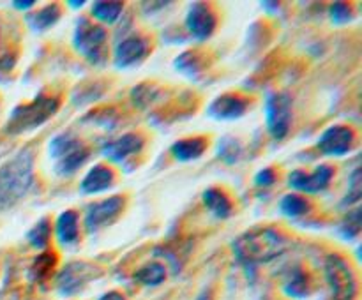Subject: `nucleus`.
Returning <instances> with one entry per match:
<instances>
[{"instance_id":"f257e3e1","label":"nucleus","mask_w":362,"mask_h":300,"mask_svg":"<svg viewBox=\"0 0 362 300\" xmlns=\"http://www.w3.org/2000/svg\"><path fill=\"white\" fill-rule=\"evenodd\" d=\"M290 240L274 228H258L244 233L233 242L237 260L246 267L269 263L288 251Z\"/></svg>"},{"instance_id":"f03ea898","label":"nucleus","mask_w":362,"mask_h":300,"mask_svg":"<svg viewBox=\"0 0 362 300\" xmlns=\"http://www.w3.org/2000/svg\"><path fill=\"white\" fill-rule=\"evenodd\" d=\"M34 184V152L23 148L0 166V212L9 210Z\"/></svg>"},{"instance_id":"7ed1b4c3","label":"nucleus","mask_w":362,"mask_h":300,"mask_svg":"<svg viewBox=\"0 0 362 300\" xmlns=\"http://www.w3.org/2000/svg\"><path fill=\"white\" fill-rule=\"evenodd\" d=\"M57 109H59V99L41 94L28 104H20L13 109L6 127H4V133L14 136V134L35 129V127L42 126L49 116L55 115Z\"/></svg>"},{"instance_id":"20e7f679","label":"nucleus","mask_w":362,"mask_h":300,"mask_svg":"<svg viewBox=\"0 0 362 300\" xmlns=\"http://www.w3.org/2000/svg\"><path fill=\"white\" fill-rule=\"evenodd\" d=\"M325 279L331 288V300H356V275L339 254H329L325 258Z\"/></svg>"},{"instance_id":"39448f33","label":"nucleus","mask_w":362,"mask_h":300,"mask_svg":"<svg viewBox=\"0 0 362 300\" xmlns=\"http://www.w3.org/2000/svg\"><path fill=\"white\" fill-rule=\"evenodd\" d=\"M73 44L78 53L90 60L92 64H99L103 60V48L106 44V30L99 25L90 23L88 20H80L74 30Z\"/></svg>"},{"instance_id":"423d86ee","label":"nucleus","mask_w":362,"mask_h":300,"mask_svg":"<svg viewBox=\"0 0 362 300\" xmlns=\"http://www.w3.org/2000/svg\"><path fill=\"white\" fill-rule=\"evenodd\" d=\"M267 129L274 140H283L292 126V99L288 94L276 92L267 97L265 104Z\"/></svg>"},{"instance_id":"0eeeda50","label":"nucleus","mask_w":362,"mask_h":300,"mask_svg":"<svg viewBox=\"0 0 362 300\" xmlns=\"http://www.w3.org/2000/svg\"><path fill=\"white\" fill-rule=\"evenodd\" d=\"M99 274L101 270L94 265L85 263V261H73V263L66 265L62 272L57 275V289L60 292V295H76Z\"/></svg>"},{"instance_id":"6e6552de","label":"nucleus","mask_w":362,"mask_h":300,"mask_svg":"<svg viewBox=\"0 0 362 300\" xmlns=\"http://www.w3.org/2000/svg\"><path fill=\"white\" fill-rule=\"evenodd\" d=\"M124 203H126V200L122 196H112L98 201V203H92L87 208V214H85V228H87V232L95 233L103 226L112 222L122 212Z\"/></svg>"},{"instance_id":"1a4fd4ad","label":"nucleus","mask_w":362,"mask_h":300,"mask_svg":"<svg viewBox=\"0 0 362 300\" xmlns=\"http://www.w3.org/2000/svg\"><path fill=\"white\" fill-rule=\"evenodd\" d=\"M332 175H334V169H332L331 166H325V164L318 166L313 173H306L303 172V169H296V172L290 175L288 184L292 189L315 194L324 191L325 187L331 184Z\"/></svg>"},{"instance_id":"9d476101","label":"nucleus","mask_w":362,"mask_h":300,"mask_svg":"<svg viewBox=\"0 0 362 300\" xmlns=\"http://www.w3.org/2000/svg\"><path fill=\"white\" fill-rule=\"evenodd\" d=\"M186 27L189 34L198 41H204L212 35L216 28V16L207 4L194 2L191 4L186 16Z\"/></svg>"},{"instance_id":"9b49d317","label":"nucleus","mask_w":362,"mask_h":300,"mask_svg":"<svg viewBox=\"0 0 362 300\" xmlns=\"http://www.w3.org/2000/svg\"><path fill=\"white\" fill-rule=\"evenodd\" d=\"M356 134L346 126H332L322 133L318 148L327 155H345L352 148Z\"/></svg>"},{"instance_id":"f8f14e48","label":"nucleus","mask_w":362,"mask_h":300,"mask_svg":"<svg viewBox=\"0 0 362 300\" xmlns=\"http://www.w3.org/2000/svg\"><path fill=\"white\" fill-rule=\"evenodd\" d=\"M247 106H250L247 99L240 97V95L226 94L211 102L207 115L216 120H235L246 113Z\"/></svg>"},{"instance_id":"ddd939ff","label":"nucleus","mask_w":362,"mask_h":300,"mask_svg":"<svg viewBox=\"0 0 362 300\" xmlns=\"http://www.w3.org/2000/svg\"><path fill=\"white\" fill-rule=\"evenodd\" d=\"M144 148V138L140 134H124V136L117 138V140L110 141L103 147V154L108 157L112 162H122L126 161L129 155L136 154Z\"/></svg>"},{"instance_id":"4468645a","label":"nucleus","mask_w":362,"mask_h":300,"mask_svg":"<svg viewBox=\"0 0 362 300\" xmlns=\"http://www.w3.org/2000/svg\"><path fill=\"white\" fill-rule=\"evenodd\" d=\"M148 53V42L144 37H133L124 39L122 42H119L115 49V64L117 67H129L134 64L141 62V60L147 56Z\"/></svg>"},{"instance_id":"2eb2a0df","label":"nucleus","mask_w":362,"mask_h":300,"mask_svg":"<svg viewBox=\"0 0 362 300\" xmlns=\"http://www.w3.org/2000/svg\"><path fill=\"white\" fill-rule=\"evenodd\" d=\"M113 180H115V175H113L112 169H110L108 166L98 164L85 175L83 180H81V193H101V191L108 189V187L112 186Z\"/></svg>"},{"instance_id":"dca6fc26","label":"nucleus","mask_w":362,"mask_h":300,"mask_svg":"<svg viewBox=\"0 0 362 300\" xmlns=\"http://www.w3.org/2000/svg\"><path fill=\"white\" fill-rule=\"evenodd\" d=\"M57 239L62 246H71L78 240V214L74 210H66L59 215L55 226Z\"/></svg>"},{"instance_id":"f3484780","label":"nucleus","mask_w":362,"mask_h":300,"mask_svg":"<svg viewBox=\"0 0 362 300\" xmlns=\"http://www.w3.org/2000/svg\"><path fill=\"white\" fill-rule=\"evenodd\" d=\"M205 148H207V141L204 138H187L172 145V155L177 161H193L204 154Z\"/></svg>"},{"instance_id":"a211bd4d","label":"nucleus","mask_w":362,"mask_h":300,"mask_svg":"<svg viewBox=\"0 0 362 300\" xmlns=\"http://www.w3.org/2000/svg\"><path fill=\"white\" fill-rule=\"evenodd\" d=\"M88 154H90V152H88V148L83 147V145H80V147L74 148V150H71L69 154H66L64 157H60L59 161H57L55 172L62 176L71 175V173L76 172V169L80 168L85 161H87Z\"/></svg>"},{"instance_id":"6ab92c4d","label":"nucleus","mask_w":362,"mask_h":300,"mask_svg":"<svg viewBox=\"0 0 362 300\" xmlns=\"http://www.w3.org/2000/svg\"><path fill=\"white\" fill-rule=\"evenodd\" d=\"M204 203L216 217L226 219L232 212V203H230L228 196L225 193H221L219 189H207L204 193Z\"/></svg>"},{"instance_id":"aec40b11","label":"nucleus","mask_w":362,"mask_h":300,"mask_svg":"<svg viewBox=\"0 0 362 300\" xmlns=\"http://www.w3.org/2000/svg\"><path fill=\"white\" fill-rule=\"evenodd\" d=\"M60 18V7L57 6V4H49V6L42 7L41 11H37L35 14H32V16L27 18L28 25H30L32 30L35 32H42L46 30V28L53 27V25L59 21Z\"/></svg>"},{"instance_id":"412c9836","label":"nucleus","mask_w":362,"mask_h":300,"mask_svg":"<svg viewBox=\"0 0 362 300\" xmlns=\"http://www.w3.org/2000/svg\"><path fill=\"white\" fill-rule=\"evenodd\" d=\"M124 4L122 2H106V0H99V2L92 4V14L95 20L103 21V23H115L119 16L122 14Z\"/></svg>"},{"instance_id":"4be33fe9","label":"nucleus","mask_w":362,"mask_h":300,"mask_svg":"<svg viewBox=\"0 0 362 300\" xmlns=\"http://www.w3.org/2000/svg\"><path fill=\"white\" fill-rule=\"evenodd\" d=\"M134 279L145 286H158L166 279V268L165 265L158 263V261H154V263H147L144 265L140 270H136Z\"/></svg>"},{"instance_id":"5701e85b","label":"nucleus","mask_w":362,"mask_h":300,"mask_svg":"<svg viewBox=\"0 0 362 300\" xmlns=\"http://www.w3.org/2000/svg\"><path fill=\"white\" fill-rule=\"evenodd\" d=\"M80 145H83V143H81L76 136H73V134H59V136L53 138L52 143H49V155L59 161L60 157H64L66 154H69L71 150L78 148Z\"/></svg>"},{"instance_id":"b1692460","label":"nucleus","mask_w":362,"mask_h":300,"mask_svg":"<svg viewBox=\"0 0 362 300\" xmlns=\"http://www.w3.org/2000/svg\"><path fill=\"white\" fill-rule=\"evenodd\" d=\"M281 212L288 217H300V215L308 214L310 212V201L306 198L299 196V194H286L285 198L279 203Z\"/></svg>"},{"instance_id":"393cba45","label":"nucleus","mask_w":362,"mask_h":300,"mask_svg":"<svg viewBox=\"0 0 362 300\" xmlns=\"http://www.w3.org/2000/svg\"><path fill=\"white\" fill-rule=\"evenodd\" d=\"M285 293L293 299H304L310 295V284H308V277L303 270H296L293 274H290L288 281L285 282Z\"/></svg>"},{"instance_id":"a878e982","label":"nucleus","mask_w":362,"mask_h":300,"mask_svg":"<svg viewBox=\"0 0 362 300\" xmlns=\"http://www.w3.org/2000/svg\"><path fill=\"white\" fill-rule=\"evenodd\" d=\"M49 236H52V226H49V221L46 217H42L30 232L27 233L28 242L32 244L37 249H45L49 242Z\"/></svg>"},{"instance_id":"bb28decb","label":"nucleus","mask_w":362,"mask_h":300,"mask_svg":"<svg viewBox=\"0 0 362 300\" xmlns=\"http://www.w3.org/2000/svg\"><path fill=\"white\" fill-rule=\"evenodd\" d=\"M175 67L180 71V73L186 74V76L194 78V76H198V74H200L202 60H200V56L197 55V53L186 52L175 60Z\"/></svg>"},{"instance_id":"cd10ccee","label":"nucleus","mask_w":362,"mask_h":300,"mask_svg":"<svg viewBox=\"0 0 362 300\" xmlns=\"http://www.w3.org/2000/svg\"><path fill=\"white\" fill-rule=\"evenodd\" d=\"M55 267V254L52 253H42L41 256H37L34 260V265L30 268L32 277L37 279V281H42V279L48 277L49 270Z\"/></svg>"},{"instance_id":"c85d7f7f","label":"nucleus","mask_w":362,"mask_h":300,"mask_svg":"<svg viewBox=\"0 0 362 300\" xmlns=\"http://www.w3.org/2000/svg\"><path fill=\"white\" fill-rule=\"evenodd\" d=\"M218 155L228 164H233V162L239 159L240 155V145L235 138H223L221 141L218 143Z\"/></svg>"},{"instance_id":"c756f323","label":"nucleus","mask_w":362,"mask_h":300,"mask_svg":"<svg viewBox=\"0 0 362 300\" xmlns=\"http://www.w3.org/2000/svg\"><path fill=\"white\" fill-rule=\"evenodd\" d=\"M341 235L345 239H354V236L359 235L361 232V208H356L354 212H350L349 215L343 221L341 228H339Z\"/></svg>"},{"instance_id":"7c9ffc66","label":"nucleus","mask_w":362,"mask_h":300,"mask_svg":"<svg viewBox=\"0 0 362 300\" xmlns=\"http://www.w3.org/2000/svg\"><path fill=\"white\" fill-rule=\"evenodd\" d=\"M329 14H331L332 23L336 25H345L350 23L354 20V11L349 4L345 2H334L329 9Z\"/></svg>"},{"instance_id":"2f4dec72","label":"nucleus","mask_w":362,"mask_h":300,"mask_svg":"<svg viewBox=\"0 0 362 300\" xmlns=\"http://www.w3.org/2000/svg\"><path fill=\"white\" fill-rule=\"evenodd\" d=\"M362 196V182H361V169L357 168L356 172L352 173L350 176V184H349V194L345 196V200L341 201V205H352L357 203Z\"/></svg>"},{"instance_id":"473e14b6","label":"nucleus","mask_w":362,"mask_h":300,"mask_svg":"<svg viewBox=\"0 0 362 300\" xmlns=\"http://www.w3.org/2000/svg\"><path fill=\"white\" fill-rule=\"evenodd\" d=\"M255 182H257V186H260V187L272 186V184L276 182L274 169L265 168V169H262V172H258L257 176H255Z\"/></svg>"},{"instance_id":"72a5a7b5","label":"nucleus","mask_w":362,"mask_h":300,"mask_svg":"<svg viewBox=\"0 0 362 300\" xmlns=\"http://www.w3.org/2000/svg\"><path fill=\"white\" fill-rule=\"evenodd\" d=\"M13 6L16 9H28V7L35 6V0H16V2H13Z\"/></svg>"},{"instance_id":"f704fd0d","label":"nucleus","mask_w":362,"mask_h":300,"mask_svg":"<svg viewBox=\"0 0 362 300\" xmlns=\"http://www.w3.org/2000/svg\"><path fill=\"white\" fill-rule=\"evenodd\" d=\"M99 300H126V299H124L122 293H119V292H108V293H105V295H103Z\"/></svg>"},{"instance_id":"c9c22d12","label":"nucleus","mask_w":362,"mask_h":300,"mask_svg":"<svg viewBox=\"0 0 362 300\" xmlns=\"http://www.w3.org/2000/svg\"><path fill=\"white\" fill-rule=\"evenodd\" d=\"M197 300H212L211 299V292H209V289H204V292L200 293V296H198Z\"/></svg>"},{"instance_id":"e433bc0d","label":"nucleus","mask_w":362,"mask_h":300,"mask_svg":"<svg viewBox=\"0 0 362 300\" xmlns=\"http://www.w3.org/2000/svg\"><path fill=\"white\" fill-rule=\"evenodd\" d=\"M69 6H73V9H78V7L83 6V0H69Z\"/></svg>"}]
</instances>
